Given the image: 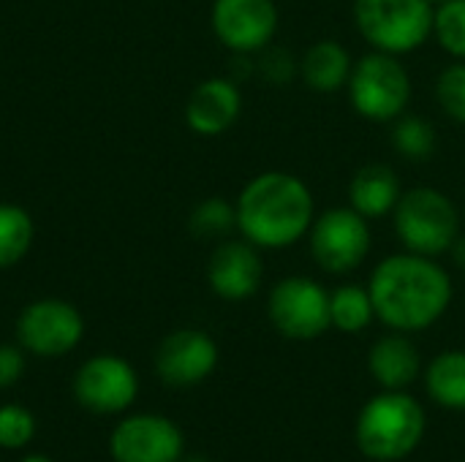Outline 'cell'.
<instances>
[{"mask_svg":"<svg viewBox=\"0 0 465 462\" xmlns=\"http://www.w3.org/2000/svg\"><path fill=\"white\" fill-rule=\"evenodd\" d=\"M256 71L272 82V84H286L292 82L297 74H300V63L294 60V54L283 46H264L259 52V60H256Z\"/></svg>","mask_w":465,"mask_h":462,"instance_id":"cell-27","label":"cell"},{"mask_svg":"<svg viewBox=\"0 0 465 462\" xmlns=\"http://www.w3.org/2000/svg\"><path fill=\"white\" fill-rule=\"evenodd\" d=\"M452 251V259H455V264L460 267L465 272V234H460L458 240H455V245L450 248Z\"/></svg>","mask_w":465,"mask_h":462,"instance_id":"cell-29","label":"cell"},{"mask_svg":"<svg viewBox=\"0 0 465 462\" xmlns=\"http://www.w3.org/2000/svg\"><path fill=\"white\" fill-rule=\"evenodd\" d=\"M354 60L349 54V49L341 41L332 38H322L313 46H308V52L300 60V76L302 82L313 90V93H335L341 87L349 84Z\"/></svg>","mask_w":465,"mask_h":462,"instance_id":"cell-18","label":"cell"},{"mask_svg":"<svg viewBox=\"0 0 465 462\" xmlns=\"http://www.w3.org/2000/svg\"><path fill=\"white\" fill-rule=\"evenodd\" d=\"M82 335H84L82 313L63 300L30 302L16 321L19 346L35 357H63L79 346Z\"/></svg>","mask_w":465,"mask_h":462,"instance_id":"cell-9","label":"cell"},{"mask_svg":"<svg viewBox=\"0 0 465 462\" xmlns=\"http://www.w3.org/2000/svg\"><path fill=\"white\" fill-rule=\"evenodd\" d=\"M436 128L422 117H398L392 128V147L406 161H428L436 152Z\"/></svg>","mask_w":465,"mask_h":462,"instance_id":"cell-22","label":"cell"},{"mask_svg":"<svg viewBox=\"0 0 465 462\" xmlns=\"http://www.w3.org/2000/svg\"><path fill=\"white\" fill-rule=\"evenodd\" d=\"M368 370L381 389H409L422 373V357L406 332H392L371 346Z\"/></svg>","mask_w":465,"mask_h":462,"instance_id":"cell-16","label":"cell"},{"mask_svg":"<svg viewBox=\"0 0 465 462\" xmlns=\"http://www.w3.org/2000/svg\"><path fill=\"white\" fill-rule=\"evenodd\" d=\"M237 229V207L229 204L226 199H204L193 212H191V231L202 240H215Z\"/></svg>","mask_w":465,"mask_h":462,"instance_id":"cell-24","label":"cell"},{"mask_svg":"<svg viewBox=\"0 0 465 462\" xmlns=\"http://www.w3.org/2000/svg\"><path fill=\"white\" fill-rule=\"evenodd\" d=\"M368 291L376 308V319L406 335L430 329L452 302L450 272L430 256L411 251L379 261Z\"/></svg>","mask_w":465,"mask_h":462,"instance_id":"cell-1","label":"cell"},{"mask_svg":"<svg viewBox=\"0 0 465 462\" xmlns=\"http://www.w3.org/2000/svg\"><path fill=\"white\" fill-rule=\"evenodd\" d=\"M183 430L161 414H134L114 425L109 452L114 462H180Z\"/></svg>","mask_w":465,"mask_h":462,"instance_id":"cell-11","label":"cell"},{"mask_svg":"<svg viewBox=\"0 0 465 462\" xmlns=\"http://www.w3.org/2000/svg\"><path fill=\"white\" fill-rule=\"evenodd\" d=\"M180 462H213V460H207V457H185V460H180Z\"/></svg>","mask_w":465,"mask_h":462,"instance_id":"cell-31","label":"cell"},{"mask_svg":"<svg viewBox=\"0 0 465 462\" xmlns=\"http://www.w3.org/2000/svg\"><path fill=\"white\" fill-rule=\"evenodd\" d=\"M433 35L447 54L465 60V0H447L433 8Z\"/></svg>","mask_w":465,"mask_h":462,"instance_id":"cell-23","label":"cell"},{"mask_svg":"<svg viewBox=\"0 0 465 462\" xmlns=\"http://www.w3.org/2000/svg\"><path fill=\"white\" fill-rule=\"evenodd\" d=\"M401 180L392 166L387 163H368L362 166L349 182V207L357 210L362 218H384L395 210L401 199Z\"/></svg>","mask_w":465,"mask_h":462,"instance_id":"cell-17","label":"cell"},{"mask_svg":"<svg viewBox=\"0 0 465 462\" xmlns=\"http://www.w3.org/2000/svg\"><path fill=\"white\" fill-rule=\"evenodd\" d=\"M425 387L436 406L465 411V351H444L425 370Z\"/></svg>","mask_w":465,"mask_h":462,"instance_id":"cell-19","label":"cell"},{"mask_svg":"<svg viewBox=\"0 0 465 462\" xmlns=\"http://www.w3.org/2000/svg\"><path fill=\"white\" fill-rule=\"evenodd\" d=\"M25 373V357L16 346H0V389L14 387Z\"/></svg>","mask_w":465,"mask_h":462,"instance_id":"cell-28","label":"cell"},{"mask_svg":"<svg viewBox=\"0 0 465 462\" xmlns=\"http://www.w3.org/2000/svg\"><path fill=\"white\" fill-rule=\"evenodd\" d=\"M267 316L283 338L316 340L332 327V321H330V291L305 275L283 278L270 291Z\"/></svg>","mask_w":465,"mask_h":462,"instance_id":"cell-7","label":"cell"},{"mask_svg":"<svg viewBox=\"0 0 465 462\" xmlns=\"http://www.w3.org/2000/svg\"><path fill=\"white\" fill-rule=\"evenodd\" d=\"M428 430L425 408L406 389H381L373 395L354 425V441L365 457L398 462L414 455Z\"/></svg>","mask_w":465,"mask_h":462,"instance_id":"cell-3","label":"cell"},{"mask_svg":"<svg viewBox=\"0 0 465 462\" xmlns=\"http://www.w3.org/2000/svg\"><path fill=\"white\" fill-rule=\"evenodd\" d=\"M218 368V346L202 329H177L163 338L155 354V373L166 387L188 389Z\"/></svg>","mask_w":465,"mask_h":462,"instance_id":"cell-13","label":"cell"},{"mask_svg":"<svg viewBox=\"0 0 465 462\" xmlns=\"http://www.w3.org/2000/svg\"><path fill=\"white\" fill-rule=\"evenodd\" d=\"M311 256L330 275L354 272L371 253V226L351 207H335L319 215L308 231Z\"/></svg>","mask_w":465,"mask_h":462,"instance_id":"cell-8","label":"cell"},{"mask_svg":"<svg viewBox=\"0 0 465 462\" xmlns=\"http://www.w3.org/2000/svg\"><path fill=\"white\" fill-rule=\"evenodd\" d=\"M264 267L259 248L248 240H229L221 242L207 264L210 289L226 302H242L253 297L262 286Z\"/></svg>","mask_w":465,"mask_h":462,"instance_id":"cell-14","label":"cell"},{"mask_svg":"<svg viewBox=\"0 0 465 462\" xmlns=\"http://www.w3.org/2000/svg\"><path fill=\"white\" fill-rule=\"evenodd\" d=\"M139 395L136 370L114 354L90 357L74 376V398L82 408L112 417L123 414Z\"/></svg>","mask_w":465,"mask_h":462,"instance_id":"cell-10","label":"cell"},{"mask_svg":"<svg viewBox=\"0 0 465 462\" xmlns=\"http://www.w3.org/2000/svg\"><path fill=\"white\" fill-rule=\"evenodd\" d=\"M376 319L371 291L357 283H346L330 294V321L343 335H357L368 329Z\"/></svg>","mask_w":465,"mask_h":462,"instance_id":"cell-20","label":"cell"},{"mask_svg":"<svg viewBox=\"0 0 465 462\" xmlns=\"http://www.w3.org/2000/svg\"><path fill=\"white\" fill-rule=\"evenodd\" d=\"M237 229L256 248L283 251L308 237L316 221L311 188L289 172L256 174L237 199Z\"/></svg>","mask_w":465,"mask_h":462,"instance_id":"cell-2","label":"cell"},{"mask_svg":"<svg viewBox=\"0 0 465 462\" xmlns=\"http://www.w3.org/2000/svg\"><path fill=\"white\" fill-rule=\"evenodd\" d=\"M35 237L33 218L19 204H0V270L25 259Z\"/></svg>","mask_w":465,"mask_h":462,"instance_id":"cell-21","label":"cell"},{"mask_svg":"<svg viewBox=\"0 0 465 462\" xmlns=\"http://www.w3.org/2000/svg\"><path fill=\"white\" fill-rule=\"evenodd\" d=\"M392 221L403 248L430 259L450 251L460 237V212L439 188H411L401 193Z\"/></svg>","mask_w":465,"mask_h":462,"instance_id":"cell-4","label":"cell"},{"mask_svg":"<svg viewBox=\"0 0 465 462\" xmlns=\"http://www.w3.org/2000/svg\"><path fill=\"white\" fill-rule=\"evenodd\" d=\"M19 462H52L49 457H44V455H27V457H22Z\"/></svg>","mask_w":465,"mask_h":462,"instance_id":"cell-30","label":"cell"},{"mask_svg":"<svg viewBox=\"0 0 465 462\" xmlns=\"http://www.w3.org/2000/svg\"><path fill=\"white\" fill-rule=\"evenodd\" d=\"M346 90L357 114L373 123H395L409 106L411 76L398 54L376 49L357 60Z\"/></svg>","mask_w":465,"mask_h":462,"instance_id":"cell-6","label":"cell"},{"mask_svg":"<svg viewBox=\"0 0 465 462\" xmlns=\"http://www.w3.org/2000/svg\"><path fill=\"white\" fill-rule=\"evenodd\" d=\"M354 22L373 49L401 57L433 35V5L428 0H354Z\"/></svg>","mask_w":465,"mask_h":462,"instance_id":"cell-5","label":"cell"},{"mask_svg":"<svg viewBox=\"0 0 465 462\" xmlns=\"http://www.w3.org/2000/svg\"><path fill=\"white\" fill-rule=\"evenodd\" d=\"M35 438V417L19 406H0V449H22Z\"/></svg>","mask_w":465,"mask_h":462,"instance_id":"cell-25","label":"cell"},{"mask_svg":"<svg viewBox=\"0 0 465 462\" xmlns=\"http://www.w3.org/2000/svg\"><path fill=\"white\" fill-rule=\"evenodd\" d=\"M213 30L234 54H253L272 44L278 30L275 0H215Z\"/></svg>","mask_w":465,"mask_h":462,"instance_id":"cell-12","label":"cell"},{"mask_svg":"<svg viewBox=\"0 0 465 462\" xmlns=\"http://www.w3.org/2000/svg\"><path fill=\"white\" fill-rule=\"evenodd\" d=\"M428 3H430V5L436 8V5H441V3H447V0H428Z\"/></svg>","mask_w":465,"mask_h":462,"instance_id":"cell-32","label":"cell"},{"mask_svg":"<svg viewBox=\"0 0 465 462\" xmlns=\"http://www.w3.org/2000/svg\"><path fill=\"white\" fill-rule=\"evenodd\" d=\"M242 112V95L234 79L213 76L196 84L185 103V123L199 136L226 133Z\"/></svg>","mask_w":465,"mask_h":462,"instance_id":"cell-15","label":"cell"},{"mask_svg":"<svg viewBox=\"0 0 465 462\" xmlns=\"http://www.w3.org/2000/svg\"><path fill=\"white\" fill-rule=\"evenodd\" d=\"M436 98L447 117L465 123V60L447 65L436 79Z\"/></svg>","mask_w":465,"mask_h":462,"instance_id":"cell-26","label":"cell"}]
</instances>
